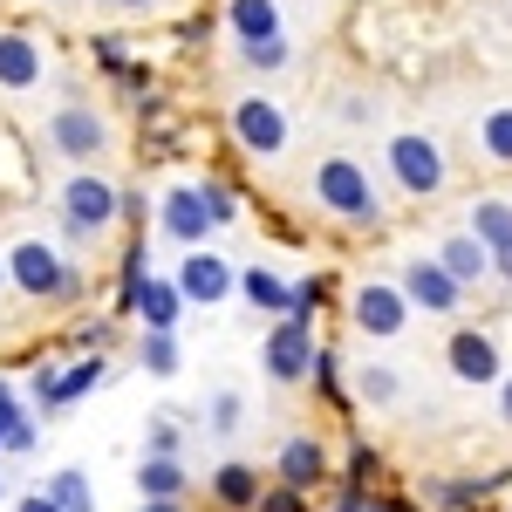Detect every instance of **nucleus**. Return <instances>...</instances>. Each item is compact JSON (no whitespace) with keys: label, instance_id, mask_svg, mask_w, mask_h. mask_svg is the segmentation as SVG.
Wrapping results in <instances>:
<instances>
[{"label":"nucleus","instance_id":"obj_1","mask_svg":"<svg viewBox=\"0 0 512 512\" xmlns=\"http://www.w3.org/2000/svg\"><path fill=\"white\" fill-rule=\"evenodd\" d=\"M7 280H14V294L35 301V308H76L82 294H89V274L41 233L7 239Z\"/></svg>","mask_w":512,"mask_h":512},{"label":"nucleus","instance_id":"obj_14","mask_svg":"<svg viewBox=\"0 0 512 512\" xmlns=\"http://www.w3.org/2000/svg\"><path fill=\"white\" fill-rule=\"evenodd\" d=\"M158 233L178 239V246H205V239L219 233V226H212V212H205V198H198V178H192V185H164Z\"/></svg>","mask_w":512,"mask_h":512},{"label":"nucleus","instance_id":"obj_27","mask_svg":"<svg viewBox=\"0 0 512 512\" xmlns=\"http://www.w3.org/2000/svg\"><path fill=\"white\" fill-rule=\"evenodd\" d=\"M0 431H7V451L21 458V451H35V417H28V403L14 396V383L0 376Z\"/></svg>","mask_w":512,"mask_h":512},{"label":"nucleus","instance_id":"obj_46","mask_svg":"<svg viewBox=\"0 0 512 512\" xmlns=\"http://www.w3.org/2000/svg\"><path fill=\"white\" fill-rule=\"evenodd\" d=\"M14 294V280H7V246H0V301Z\"/></svg>","mask_w":512,"mask_h":512},{"label":"nucleus","instance_id":"obj_36","mask_svg":"<svg viewBox=\"0 0 512 512\" xmlns=\"http://www.w3.org/2000/svg\"><path fill=\"white\" fill-rule=\"evenodd\" d=\"M198 198H205L212 226H233V219H239V192L226 185V178H198Z\"/></svg>","mask_w":512,"mask_h":512},{"label":"nucleus","instance_id":"obj_26","mask_svg":"<svg viewBox=\"0 0 512 512\" xmlns=\"http://www.w3.org/2000/svg\"><path fill=\"white\" fill-rule=\"evenodd\" d=\"M396 396H403V376H396L390 362H362V369H355V403H369V410H396Z\"/></svg>","mask_w":512,"mask_h":512},{"label":"nucleus","instance_id":"obj_11","mask_svg":"<svg viewBox=\"0 0 512 512\" xmlns=\"http://www.w3.org/2000/svg\"><path fill=\"white\" fill-rule=\"evenodd\" d=\"M178 294H185V308H219V301H233L239 294V267L226 253H212V246H185V260H178Z\"/></svg>","mask_w":512,"mask_h":512},{"label":"nucleus","instance_id":"obj_8","mask_svg":"<svg viewBox=\"0 0 512 512\" xmlns=\"http://www.w3.org/2000/svg\"><path fill=\"white\" fill-rule=\"evenodd\" d=\"M444 369H451V383H465V390H499V383H506V355L492 342V328H451V335H444Z\"/></svg>","mask_w":512,"mask_h":512},{"label":"nucleus","instance_id":"obj_21","mask_svg":"<svg viewBox=\"0 0 512 512\" xmlns=\"http://www.w3.org/2000/svg\"><path fill=\"white\" fill-rule=\"evenodd\" d=\"M130 315L144 321V328H171V335H178V321H185V294H178V280L151 274L144 287H137V308H130Z\"/></svg>","mask_w":512,"mask_h":512},{"label":"nucleus","instance_id":"obj_30","mask_svg":"<svg viewBox=\"0 0 512 512\" xmlns=\"http://www.w3.org/2000/svg\"><path fill=\"white\" fill-rule=\"evenodd\" d=\"M308 383L321 390V403H328V410H355V390L342 383V355L328 349V342H321V355H315V376H308Z\"/></svg>","mask_w":512,"mask_h":512},{"label":"nucleus","instance_id":"obj_45","mask_svg":"<svg viewBox=\"0 0 512 512\" xmlns=\"http://www.w3.org/2000/svg\"><path fill=\"white\" fill-rule=\"evenodd\" d=\"M499 417H506V424H512V376H506V383H499Z\"/></svg>","mask_w":512,"mask_h":512},{"label":"nucleus","instance_id":"obj_48","mask_svg":"<svg viewBox=\"0 0 512 512\" xmlns=\"http://www.w3.org/2000/svg\"><path fill=\"white\" fill-rule=\"evenodd\" d=\"M0 458H7V431H0Z\"/></svg>","mask_w":512,"mask_h":512},{"label":"nucleus","instance_id":"obj_20","mask_svg":"<svg viewBox=\"0 0 512 512\" xmlns=\"http://www.w3.org/2000/svg\"><path fill=\"white\" fill-rule=\"evenodd\" d=\"M465 233L478 239V246H512V198L506 192H478L472 205H465Z\"/></svg>","mask_w":512,"mask_h":512},{"label":"nucleus","instance_id":"obj_10","mask_svg":"<svg viewBox=\"0 0 512 512\" xmlns=\"http://www.w3.org/2000/svg\"><path fill=\"white\" fill-rule=\"evenodd\" d=\"M226 130H233V144L246 158H280L287 151V110H280L274 96H239L233 110H226Z\"/></svg>","mask_w":512,"mask_h":512},{"label":"nucleus","instance_id":"obj_40","mask_svg":"<svg viewBox=\"0 0 512 512\" xmlns=\"http://www.w3.org/2000/svg\"><path fill=\"white\" fill-rule=\"evenodd\" d=\"M328 512H369V492H362V485H342V478H335V506Z\"/></svg>","mask_w":512,"mask_h":512},{"label":"nucleus","instance_id":"obj_25","mask_svg":"<svg viewBox=\"0 0 512 512\" xmlns=\"http://www.w3.org/2000/svg\"><path fill=\"white\" fill-rule=\"evenodd\" d=\"M472 137H478V151H485V164H499V171H512V103H499V110H485Z\"/></svg>","mask_w":512,"mask_h":512},{"label":"nucleus","instance_id":"obj_28","mask_svg":"<svg viewBox=\"0 0 512 512\" xmlns=\"http://www.w3.org/2000/svg\"><path fill=\"white\" fill-rule=\"evenodd\" d=\"M137 362H144V376H178V362H185V349H178V335L171 328H144V342H137Z\"/></svg>","mask_w":512,"mask_h":512},{"label":"nucleus","instance_id":"obj_9","mask_svg":"<svg viewBox=\"0 0 512 512\" xmlns=\"http://www.w3.org/2000/svg\"><path fill=\"white\" fill-rule=\"evenodd\" d=\"M410 301H403V287L396 280H362L349 294V328L355 335H369V342H396L403 328H410Z\"/></svg>","mask_w":512,"mask_h":512},{"label":"nucleus","instance_id":"obj_41","mask_svg":"<svg viewBox=\"0 0 512 512\" xmlns=\"http://www.w3.org/2000/svg\"><path fill=\"white\" fill-rule=\"evenodd\" d=\"M369 512H424L410 492H369Z\"/></svg>","mask_w":512,"mask_h":512},{"label":"nucleus","instance_id":"obj_7","mask_svg":"<svg viewBox=\"0 0 512 512\" xmlns=\"http://www.w3.org/2000/svg\"><path fill=\"white\" fill-rule=\"evenodd\" d=\"M110 376V362L103 355H76V362H41L35 376H28V403H35L41 417H55V410H69L82 396L96 390Z\"/></svg>","mask_w":512,"mask_h":512},{"label":"nucleus","instance_id":"obj_31","mask_svg":"<svg viewBox=\"0 0 512 512\" xmlns=\"http://www.w3.org/2000/svg\"><path fill=\"white\" fill-rule=\"evenodd\" d=\"M41 492H48L62 512H96V485H89V472H76V465H62Z\"/></svg>","mask_w":512,"mask_h":512},{"label":"nucleus","instance_id":"obj_4","mask_svg":"<svg viewBox=\"0 0 512 512\" xmlns=\"http://www.w3.org/2000/svg\"><path fill=\"white\" fill-rule=\"evenodd\" d=\"M383 171H390V185L403 198H437L451 185V158H444V144L431 130H396L383 144Z\"/></svg>","mask_w":512,"mask_h":512},{"label":"nucleus","instance_id":"obj_38","mask_svg":"<svg viewBox=\"0 0 512 512\" xmlns=\"http://www.w3.org/2000/svg\"><path fill=\"white\" fill-rule=\"evenodd\" d=\"M253 512H315V492H294V485H267V492H260V506Z\"/></svg>","mask_w":512,"mask_h":512},{"label":"nucleus","instance_id":"obj_49","mask_svg":"<svg viewBox=\"0 0 512 512\" xmlns=\"http://www.w3.org/2000/svg\"><path fill=\"white\" fill-rule=\"evenodd\" d=\"M0 492H7V485H0Z\"/></svg>","mask_w":512,"mask_h":512},{"label":"nucleus","instance_id":"obj_42","mask_svg":"<svg viewBox=\"0 0 512 512\" xmlns=\"http://www.w3.org/2000/svg\"><path fill=\"white\" fill-rule=\"evenodd\" d=\"M492 280H499V287H512V246H499V253H492Z\"/></svg>","mask_w":512,"mask_h":512},{"label":"nucleus","instance_id":"obj_18","mask_svg":"<svg viewBox=\"0 0 512 512\" xmlns=\"http://www.w3.org/2000/svg\"><path fill=\"white\" fill-rule=\"evenodd\" d=\"M239 301H246L253 315L280 321V315H294V280L274 274V267H239Z\"/></svg>","mask_w":512,"mask_h":512},{"label":"nucleus","instance_id":"obj_17","mask_svg":"<svg viewBox=\"0 0 512 512\" xmlns=\"http://www.w3.org/2000/svg\"><path fill=\"white\" fill-rule=\"evenodd\" d=\"M437 260H444V274L458 280L465 294H478V287L492 280V246H478V239L465 233V226H458V233H444V239H437Z\"/></svg>","mask_w":512,"mask_h":512},{"label":"nucleus","instance_id":"obj_22","mask_svg":"<svg viewBox=\"0 0 512 512\" xmlns=\"http://www.w3.org/2000/svg\"><path fill=\"white\" fill-rule=\"evenodd\" d=\"M226 28H233V41L246 48V41H280L287 28H280V0H226Z\"/></svg>","mask_w":512,"mask_h":512},{"label":"nucleus","instance_id":"obj_2","mask_svg":"<svg viewBox=\"0 0 512 512\" xmlns=\"http://www.w3.org/2000/svg\"><path fill=\"white\" fill-rule=\"evenodd\" d=\"M55 219H62L69 246H96V239H110L123 226V185L82 164V171H69L55 185Z\"/></svg>","mask_w":512,"mask_h":512},{"label":"nucleus","instance_id":"obj_12","mask_svg":"<svg viewBox=\"0 0 512 512\" xmlns=\"http://www.w3.org/2000/svg\"><path fill=\"white\" fill-rule=\"evenodd\" d=\"M396 287H403V301H410L417 315H458V308L472 301V294H465L458 280L444 274V260H437V253H431V260L417 253V260H410V267L396 274Z\"/></svg>","mask_w":512,"mask_h":512},{"label":"nucleus","instance_id":"obj_43","mask_svg":"<svg viewBox=\"0 0 512 512\" xmlns=\"http://www.w3.org/2000/svg\"><path fill=\"white\" fill-rule=\"evenodd\" d=\"M96 7H117V14H151L158 0H96Z\"/></svg>","mask_w":512,"mask_h":512},{"label":"nucleus","instance_id":"obj_33","mask_svg":"<svg viewBox=\"0 0 512 512\" xmlns=\"http://www.w3.org/2000/svg\"><path fill=\"white\" fill-rule=\"evenodd\" d=\"M287 62H294L287 35H280V41H246V48H239V69H253V76H280Z\"/></svg>","mask_w":512,"mask_h":512},{"label":"nucleus","instance_id":"obj_15","mask_svg":"<svg viewBox=\"0 0 512 512\" xmlns=\"http://www.w3.org/2000/svg\"><path fill=\"white\" fill-rule=\"evenodd\" d=\"M48 82V48L28 28H0V89H41Z\"/></svg>","mask_w":512,"mask_h":512},{"label":"nucleus","instance_id":"obj_37","mask_svg":"<svg viewBox=\"0 0 512 512\" xmlns=\"http://www.w3.org/2000/svg\"><path fill=\"white\" fill-rule=\"evenodd\" d=\"M178 444H185L178 417H151V431H144V458H178Z\"/></svg>","mask_w":512,"mask_h":512},{"label":"nucleus","instance_id":"obj_44","mask_svg":"<svg viewBox=\"0 0 512 512\" xmlns=\"http://www.w3.org/2000/svg\"><path fill=\"white\" fill-rule=\"evenodd\" d=\"M14 512H62V506H55L48 492H28V499H21V506H14Z\"/></svg>","mask_w":512,"mask_h":512},{"label":"nucleus","instance_id":"obj_24","mask_svg":"<svg viewBox=\"0 0 512 512\" xmlns=\"http://www.w3.org/2000/svg\"><path fill=\"white\" fill-rule=\"evenodd\" d=\"M89 55H96V69L117 82V89H144V82H151V69L130 62V48H123L117 35H96V41H89Z\"/></svg>","mask_w":512,"mask_h":512},{"label":"nucleus","instance_id":"obj_23","mask_svg":"<svg viewBox=\"0 0 512 512\" xmlns=\"http://www.w3.org/2000/svg\"><path fill=\"white\" fill-rule=\"evenodd\" d=\"M137 492L151 499V506H185V492H192V478L178 458H144L137 465Z\"/></svg>","mask_w":512,"mask_h":512},{"label":"nucleus","instance_id":"obj_35","mask_svg":"<svg viewBox=\"0 0 512 512\" xmlns=\"http://www.w3.org/2000/svg\"><path fill=\"white\" fill-rule=\"evenodd\" d=\"M328 301H335V274H301L294 280V315L301 321H315Z\"/></svg>","mask_w":512,"mask_h":512},{"label":"nucleus","instance_id":"obj_32","mask_svg":"<svg viewBox=\"0 0 512 512\" xmlns=\"http://www.w3.org/2000/svg\"><path fill=\"white\" fill-rule=\"evenodd\" d=\"M376 478H383V451H376L369 437H349V458H342V485H362V492H376Z\"/></svg>","mask_w":512,"mask_h":512},{"label":"nucleus","instance_id":"obj_34","mask_svg":"<svg viewBox=\"0 0 512 512\" xmlns=\"http://www.w3.org/2000/svg\"><path fill=\"white\" fill-rule=\"evenodd\" d=\"M0 192H28V151L7 123H0Z\"/></svg>","mask_w":512,"mask_h":512},{"label":"nucleus","instance_id":"obj_6","mask_svg":"<svg viewBox=\"0 0 512 512\" xmlns=\"http://www.w3.org/2000/svg\"><path fill=\"white\" fill-rule=\"evenodd\" d=\"M41 144H48L55 158H69V164H96L110 151V117H103L96 103H62V110L48 117V130H41Z\"/></svg>","mask_w":512,"mask_h":512},{"label":"nucleus","instance_id":"obj_3","mask_svg":"<svg viewBox=\"0 0 512 512\" xmlns=\"http://www.w3.org/2000/svg\"><path fill=\"white\" fill-rule=\"evenodd\" d=\"M308 192H315V205L335 219V226H349V233H376L390 212H383V192L369 185V164H355V158H321L315 164V178H308Z\"/></svg>","mask_w":512,"mask_h":512},{"label":"nucleus","instance_id":"obj_39","mask_svg":"<svg viewBox=\"0 0 512 512\" xmlns=\"http://www.w3.org/2000/svg\"><path fill=\"white\" fill-rule=\"evenodd\" d=\"M239 417H246V410H239V396H233V390L212 396V431H219V437H233V431H239Z\"/></svg>","mask_w":512,"mask_h":512},{"label":"nucleus","instance_id":"obj_29","mask_svg":"<svg viewBox=\"0 0 512 512\" xmlns=\"http://www.w3.org/2000/svg\"><path fill=\"white\" fill-rule=\"evenodd\" d=\"M144 280H151V246L130 239V246H123V267H117V315L137 308V287H144Z\"/></svg>","mask_w":512,"mask_h":512},{"label":"nucleus","instance_id":"obj_5","mask_svg":"<svg viewBox=\"0 0 512 512\" xmlns=\"http://www.w3.org/2000/svg\"><path fill=\"white\" fill-rule=\"evenodd\" d=\"M315 321H301V315H280L267 335H260V369H267V383H280V390H301L308 376H315Z\"/></svg>","mask_w":512,"mask_h":512},{"label":"nucleus","instance_id":"obj_47","mask_svg":"<svg viewBox=\"0 0 512 512\" xmlns=\"http://www.w3.org/2000/svg\"><path fill=\"white\" fill-rule=\"evenodd\" d=\"M137 512H185V506H151V499H144V506H137Z\"/></svg>","mask_w":512,"mask_h":512},{"label":"nucleus","instance_id":"obj_50","mask_svg":"<svg viewBox=\"0 0 512 512\" xmlns=\"http://www.w3.org/2000/svg\"><path fill=\"white\" fill-rule=\"evenodd\" d=\"M478 512H485V506H478Z\"/></svg>","mask_w":512,"mask_h":512},{"label":"nucleus","instance_id":"obj_19","mask_svg":"<svg viewBox=\"0 0 512 512\" xmlns=\"http://www.w3.org/2000/svg\"><path fill=\"white\" fill-rule=\"evenodd\" d=\"M499 485H506V472H492V478H424V506L431 512H478Z\"/></svg>","mask_w":512,"mask_h":512},{"label":"nucleus","instance_id":"obj_16","mask_svg":"<svg viewBox=\"0 0 512 512\" xmlns=\"http://www.w3.org/2000/svg\"><path fill=\"white\" fill-rule=\"evenodd\" d=\"M260 492H267V478H260V465H246V458H226L219 472L205 478L212 512H253V506H260Z\"/></svg>","mask_w":512,"mask_h":512},{"label":"nucleus","instance_id":"obj_13","mask_svg":"<svg viewBox=\"0 0 512 512\" xmlns=\"http://www.w3.org/2000/svg\"><path fill=\"white\" fill-rule=\"evenodd\" d=\"M274 478H280V485H294V492H321V485L335 478V458H328V444H321L315 431H294L274 451Z\"/></svg>","mask_w":512,"mask_h":512}]
</instances>
